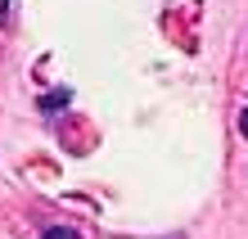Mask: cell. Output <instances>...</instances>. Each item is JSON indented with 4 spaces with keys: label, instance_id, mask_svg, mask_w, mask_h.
<instances>
[{
    "label": "cell",
    "instance_id": "obj_1",
    "mask_svg": "<svg viewBox=\"0 0 248 239\" xmlns=\"http://www.w3.org/2000/svg\"><path fill=\"white\" fill-rule=\"evenodd\" d=\"M41 239H81V230H72V226H50Z\"/></svg>",
    "mask_w": 248,
    "mask_h": 239
},
{
    "label": "cell",
    "instance_id": "obj_2",
    "mask_svg": "<svg viewBox=\"0 0 248 239\" xmlns=\"http://www.w3.org/2000/svg\"><path fill=\"white\" fill-rule=\"evenodd\" d=\"M239 131H244V136H248V109H244V117H239Z\"/></svg>",
    "mask_w": 248,
    "mask_h": 239
}]
</instances>
